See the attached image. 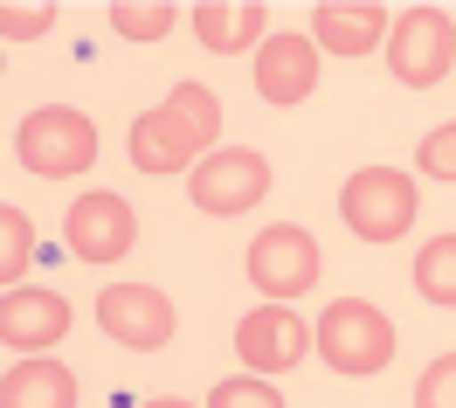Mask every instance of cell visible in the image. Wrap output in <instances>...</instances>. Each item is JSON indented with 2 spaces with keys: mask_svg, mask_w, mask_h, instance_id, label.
<instances>
[{
  "mask_svg": "<svg viewBox=\"0 0 456 408\" xmlns=\"http://www.w3.org/2000/svg\"><path fill=\"white\" fill-rule=\"evenodd\" d=\"M215 132H222V104L208 84H173L167 104L132 118L125 132V152L139 174H194L200 159L215 152Z\"/></svg>",
  "mask_w": 456,
  "mask_h": 408,
  "instance_id": "cell-1",
  "label": "cell"
},
{
  "mask_svg": "<svg viewBox=\"0 0 456 408\" xmlns=\"http://www.w3.org/2000/svg\"><path fill=\"white\" fill-rule=\"evenodd\" d=\"M312 353H325V367L346 380H367L395 360V319L367 305V298H332L312 325Z\"/></svg>",
  "mask_w": 456,
  "mask_h": 408,
  "instance_id": "cell-2",
  "label": "cell"
},
{
  "mask_svg": "<svg viewBox=\"0 0 456 408\" xmlns=\"http://www.w3.org/2000/svg\"><path fill=\"white\" fill-rule=\"evenodd\" d=\"M14 159L35 180H77L97 167V125L84 111H69V104H42L14 132Z\"/></svg>",
  "mask_w": 456,
  "mask_h": 408,
  "instance_id": "cell-3",
  "label": "cell"
},
{
  "mask_svg": "<svg viewBox=\"0 0 456 408\" xmlns=\"http://www.w3.org/2000/svg\"><path fill=\"white\" fill-rule=\"evenodd\" d=\"M339 222L360 242H401L415 222V180L401 167H360L339 187Z\"/></svg>",
  "mask_w": 456,
  "mask_h": 408,
  "instance_id": "cell-4",
  "label": "cell"
},
{
  "mask_svg": "<svg viewBox=\"0 0 456 408\" xmlns=\"http://www.w3.org/2000/svg\"><path fill=\"white\" fill-rule=\"evenodd\" d=\"M242 270H249V284H256L270 305H290V298H305V291L318 284L325 257H318L312 229H297V222H270V229L249 242Z\"/></svg>",
  "mask_w": 456,
  "mask_h": 408,
  "instance_id": "cell-5",
  "label": "cell"
},
{
  "mask_svg": "<svg viewBox=\"0 0 456 408\" xmlns=\"http://www.w3.org/2000/svg\"><path fill=\"white\" fill-rule=\"evenodd\" d=\"M387 69H395L408 90H428L456 69V21L443 7H408L395 14V35H387Z\"/></svg>",
  "mask_w": 456,
  "mask_h": 408,
  "instance_id": "cell-6",
  "label": "cell"
},
{
  "mask_svg": "<svg viewBox=\"0 0 456 408\" xmlns=\"http://www.w3.org/2000/svg\"><path fill=\"white\" fill-rule=\"evenodd\" d=\"M263 194H270V159L256 146H215L187 174V201L200 215H249Z\"/></svg>",
  "mask_w": 456,
  "mask_h": 408,
  "instance_id": "cell-7",
  "label": "cell"
},
{
  "mask_svg": "<svg viewBox=\"0 0 456 408\" xmlns=\"http://www.w3.org/2000/svg\"><path fill=\"white\" fill-rule=\"evenodd\" d=\"M97 325L111 332L118 347L132 353H159L173 339V298L152 291V284H111V291H97Z\"/></svg>",
  "mask_w": 456,
  "mask_h": 408,
  "instance_id": "cell-8",
  "label": "cell"
},
{
  "mask_svg": "<svg viewBox=\"0 0 456 408\" xmlns=\"http://www.w3.org/2000/svg\"><path fill=\"white\" fill-rule=\"evenodd\" d=\"M62 235H69V257H84V263H118L132 242H139V215L125 208V194L90 187V194H77V201H69Z\"/></svg>",
  "mask_w": 456,
  "mask_h": 408,
  "instance_id": "cell-9",
  "label": "cell"
},
{
  "mask_svg": "<svg viewBox=\"0 0 456 408\" xmlns=\"http://www.w3.org/2000/svg\"><path fill=\"white\" fill-rule=\"evenodd\" d=\"M235 353H242V367L249 374H290L305 353H312V325L297 319L290 305H256L249 319L235 325Z\"/></svg>",
  "mask_w": 456,
  "mask_h": 408,
  "instance_id": "cell-10",
  "label": "cell"
},
{
  "mask_svg": "<svg viewBox=\"0 0 456 408\" xmlns=\"http://www.w3.org/2000/svg\"><path fill=\"white\" fill-rule=\"evenodd\" d=\"M69 332V298L42 291V284H14L0 298V347L7 353H49Z\"/></svg>",
  "mask_w": 456,
  "mask_h": 408,
  "instance_id": "cell-11",
  "label": "cell"
},
{
  "mask_svg": "<svg viewBox=\"0 0 456 408\" xmlns=\"http://www.w3.org/2000/svg\"><path fill=\"white\" fill-rule=\"evenodd\" d=\"M387 35H395V14L380 0H325L312 14V42L332 56H373L387 49Z\"/></svg>",
  "mask_w": 456,
  "mask_h": 408,
  "instance_id": "cell-12",
  "label": "cell"
},
{
  "mask_svg": "<svg viewBox=\"0 0 456 408\" xmlns=\"http://www.w3.org/2000/svg\"><path fill=\"white\" fill-rule=\"evenodd\" d=\"M318 84V42L312 35H263L256 49V90L270 104H305Z\"/></svg>",
  "mask_w": 456,
  "mask_h": 408,
  "instance_id": "cell-13",
  "label": "cell"
},
{
  "mask_svg": "<svg viewBox=\"0 0 456 408\" xmlns=\"http://www.w3.org/2000/svg\"><path fill=\"white\" fill-rule=\"evenodd\" d=\"M0 408H77V374L49 353H28L0 380Z\"/></svg>",
  "mask_w": 456,
  "mask_h": 408,
  "instance_id": "cell-14",
  "label": "cell"
},
{
  "mask_svg": "<svg viewBox=\"0 0 456 408\" xmlns=\"http://www.w3.org/2000/svg\"><path fill=\"white\" fill-rule=\"evenodd\" d=\"M194 35L200 49H215V56H242V49H263V0H242V7H228V0H200L194 14Z\"/></svg>",
  "mask_w": 456,
  "mask_h": 408,
  "instance_id": "cell-15",
  "label": "cell"
},
{
  "mask_svg": "<svg viewBox=\"0 0 456 408\" xmlns=\"http://www.w3.org/2000/svg\"><path fill=\"white\" fill-rule=\"evenodd\" d=\"M415 291L428 305H456V235H436L415 249Z\"/></svg>",
  "mask_w": 456,
  "mask_h": 408,
  "instance_id": "cell-16",
  "label": "cell"
},
{
  "mask_svg": "<svg viewBox=\"0 0 456 408\" xmlns=\"http://www.w3.org/2000/svg\"><path fill=\"white\" fill-rule=\"evenodd\" d=\"M111 35H125V42H159V35L180 21V7L173 0H111Z\"/></svg>",
  "mask_w": 456,
  "mask_h": 408,
  "instance_id": "cell-17",
  "label": "cell"
},
{
  "mask_svg": "<svg viewBox=\"0 0 456 408\" xmlns=\"http://www.w3.org/2000/svg\"><path fill=\"white\" fill-rule=\"evenodd\" d=\"M0 242H7V249H0V284L14 291V284H21V270L35 263V222L14 201H7V215H0Z\"/></svg>",
  "mask_w": 456,
  "mask_h": 408,
  "instance_id": "cell-18",
  "label": "cell"
},
{
  "mask_svg": "<svg viewBox=\"0 0 456 408\" xmlns=\"http://www.w3.org/2000/svg\"><path fill=\"white\" fill-rule=\"evenodd\" d=\"M208 408H284V395H277L263 374H235V380H222V388L208 395Z\"/></svg>",
  "mask_w": 456,
  "mask_h": 408,
  "instance_id": "cell-19",
  "label": "cell"
},
{
  "mask_svg": "<svg viewBox=\"0 0 456 408\" xmlns=\"http://www.w3.org/2000/svg\"><path fill=\"white\" fill-rule=\"evenodd\" d=\"M415 167H422L428 180H450V187H456V118H450V125H436V132H422Z\"/></svg>",
  "mask_w": 456,
  "mask_h": 408,
  "instance_id": "cell-20",
  "label": "cell"
},
{
  "mask_svg": "<svg viewBox=\"0 0 456 408\" xmlns=\"http://www.w3.org/2000/svg\"><path fill=\"white\" fill-rule=\"evenodd\" d=\"M415 408H456V353L428 360L422 380H415Z\"/></svg>",
  "mask_w": 456,
  "mask_h": 408,
  "instance_id": "cell-21",
  "label": "cell"
},
{
  "mask_svg": "<svg viewBox=\"0 0 456 408\" xmlns=\"http://www.w3.org/2000/svg\"><path fill=\"white\" fill-rule=\"evenodd\" d=\"M49 21H56V7H0V35L7 42H35V35H49Z\"/></svg>",
  "mask_w": 456,
  "mask_h": 408,
  "instance_id": "cell-22",
  "label": "cell"
},
{
  "mask_svg": "<svg viewBox=\"0 0 456 408\" xmlns=\"http://www.w3.org/2000/svg\"><path fill=\"white\" fill-rule=\"evenodd\" d=\"M145 408H194V402H173V395H167V402H145Z\"/></svg>",
  "mask_w": 456,
  "mask_h": 408,
  "instance_id": "cell-23",
  "label": "cell"
}]
</instances>
